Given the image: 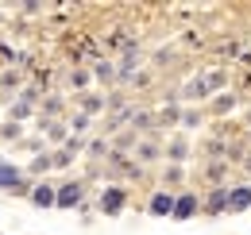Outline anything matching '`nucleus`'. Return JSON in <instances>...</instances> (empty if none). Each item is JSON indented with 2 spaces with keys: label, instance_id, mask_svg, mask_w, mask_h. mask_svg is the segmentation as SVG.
I'll list each match as a JSON object with an SVG mask.
<instances>
[{
  "label": "nucleus",
  "instance_id": "f03ea898",
  "mask_svg": "<svg viewBox=\"0 0 251 235\" xmlns=\"http://www.w3.org/2000/svg\"><path fill=\"white\" fill-rule=\"evenodd\" d=\"M251 205V193L248 189H236V193H232V208H248Z\"/></svg>",
  "mask_w": 251,
  "mask_h": 235
},
{
  "label": "nucleus",
  "instance_id": "423d86ee",
  "mask_svg": "<svg viewBox=\"0 0 251 235\" xmlns=\"http://www.w3.org/2000/svg\"><path fill=\"white\" fill-rule=\"evenodd\" d=\"M174 212H178V216H189V212H193V201H189V197H182V205L174 208Z\"/></svg>",
  "mask_w": 251,
  "mask_h": 235
},
{
  "label": "nucleus",
  "instance_id": "20e7f679",
  "mask_svg": "<svg viewBox=\"0 0 251 235\" xmlns=\"http://www.w3.org/2000/svg\"><path fill=\"white\" fill-rule=\"evenodd\" d=\"M151 208L162 216V212H170V208H174V201H170V197H155V205H151Z\"/></svg>",
  "mask_w": 251,
  "mask_h": 235
},
{
  "label": "nucleus",
  "instance_id": "f257e3e1",
  "mask_svg": "<svg viewBox=\"0 0 251 235\" xmlns=\"http://www.w3.org/2000/svg\"><path fill=\"white\" fill-rule=\"evenodd\" d=\"M58 197H62L58 205H77V197H81V193H77V185H66V189L58 193Z\"/></svg>",
  "mask_w": 251,
  "mask_h": 235
},
{
  "label": "nucleus",
  "instance_id": "39448f33",
  "mask_svg": "<svg viewBox=\"0 0 251 235\" xmlns=\"http://www.w3.org/2000/svg\"><path fill=\"white\" fill-rule=\"evenodd\" d=\"M104 208H108V212H116V208H120V193H116V189H112V193H104Z\"/></svg>",
  "mask_w": 251,
  "mask_h": 235
},
{
  "label": "nucleus",
  "instance_id": "0eeeda50",
  "mask_svg": "<svg viewBox=\"0 0 251 235\" xmlns=\"http://www.w3.org/2000/svg\"><path fill=\"white\" fill-rule=\"evenodd\" d=\"M0 185H12V170L8 166H0Z\"/></svg>",
  "mask_w": 251,
  "mask_h": 235
},
{
  "label": "nucleus",
  "instance_id": "7ed1b4c3",
  "mask_svg": "<svg viewBox=\"0 0 251 235\" xmlns=\"http://www.w3.org/2000/svg\"><path fill=\"white\" fill-rule=\"evenodd\" d=\"M35 205H54V189H39L35 193Z\"/></svg>",
  "mask_w": 251,
  "mask_h": 235
}]
</instances>
